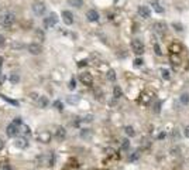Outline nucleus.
<instances>
[{
	"mask_svg": "<svg viewBox=\"0 0 189 170\" xmlns=\"http://www.w3.org/2000/svg\"><path fill=\"white\" fill-rule=\"evenodd\" d=\"M183 135H185L186 137H189V126H186V128H185V131H183Z\"/></svg>",
	"mask_w": 189,
	"mask_h": 170,
	"instance_id": "39",
	"label": "nucleus"
},
{
	"mask_svg": "<svg viewBox=\"0 0 189 170\" xmlns=\"http://www.w3.org/2000/svg\"><path fill=\"white\" fill-rule=\"evenodd\" d=\"M45 4L42 3V1H34L33 3V12L35 14H42L45 12Z\"/></svg>",
	"mask_w": 189,
	"mask_h": 170,
	"instance_id": "9",
	"label": "nucleus"
},
{
	"mask_svg": "<svg viewBox=\"0 0 189 170\" xmlns=\"http://www.w3.org/2000/svg\"><path fill=\"white\" fill-rule=\"evenodd\" d=\"M57 21H58V16H57V13H51L48 17L44 19V27H45V28H51V27H54L55 24H57Z\"/></svg>",
	"mask_w": 189,
	"mask_h": 170,
	"instance_id": "4",
	"label": "nucleus"
},
{
	"mask_svg": "<svg viewBox=\"0 0 189 170\" xmlns=\"http://www.w3.org/2000/svg\"><path fill=\"white\" fill-rule=\"evenodd\" d=\"M13 124H14V125H17V126L20 128V126H21V118H16V119L13 121Z\"/></svg>",
	"mask_w": 189,
	"mask_h": 170,
	"instance_id": "37",
	"label": "nucleus"
},
{
	"mask_svg": "<svg viewBox=\"0 0 189 170\" xmlns=\"http://www.w3.org/2000/svg\"><path fill=\"white\" fill-rule=\"evenodd\" d=\"M68 86H69V89H75V88H76V81H75V78H72L71 81H69V85H68Z\"/></svg>",
	"mask_w": 189,
	"mask_h": 170,
	"instance_id": "33",
	"label": "nucleus"
},
{
	"mask_svg": "<svg viewBox=\"0 0 189 170\" xmlns=\"http://www.w3.org/2000/svg\"><path fill=\"white\" fill-rule=\"evenodd\" d=\"M37 163L40 166H54V153H45L37 157Z\"/></svg>",
	"mask_w": 189,
	"mask_h": 170,
	"instance_id": "1",
	"label": "nucleus"
},
{
	"mask_svg": "<svg viewBox=\"0 0 189 170\" xmlns=\"http://www.w3.org/2000/svg\"><path fill=\"white\" fill-rule=\"evenodd\" d=\"M179 50H181V46H179V44H172V46H171V51L172 52H179Z\"/></svg>",
	"mask_w": 189,
	"mask_h": 170,
	"instance_id": "32",
	"label": "nucleus"
},
{
	"mask_svg": "<svg viewBox=\"0 0 189 170\" xmlns=\"http://www.w3.org/2000/svg\"><path fill=\"white\" fill-rule=\"evenodd\" d=\"M21 129H23V133H24V135H27V136H30V135H31V131H30V128H28V126H26V125H23V126H21Z\"/></svg>",
	"mask_w": 189,
	"mask_h": 170,
	"instance_id": "29",
	"label": "nucleus"
},
{
	"mask_svg": "<svg viewBox=\"0 0 189 170\" xmlns=\"http://www.w3.org/2000/svg\"><path fill=\"white\" fill-rule=\"evenodd\" d=\"M19 132H20V128L17 126V125H14V124H10L9 126H7V129H6L7 136H10V137H16L17 135H19Z\"/></svg>",
	"mask_w": 189,
	"mask_h": 170,
	"instance_id": "7",
	"label": "nucleus"
},
{
	"mask_svg": "<svg viewBox=\"0 0 189 170\" xmlns=\"http://www.w3.org/2000/svg\"><path fill=\"white\" fill-rule=\"evenodd\" d=\"M80 121H82V122H86V124H89V122L93 121V115H86V116H83Z\"/></svg>",
	"mask_w": 189,
	"mask_h": 170,
	"instance_id": "31",
	"label": "nucleus"
},
{
	"mask_svg": "<svg viewBox=\"0 0 189 170\" xmlns=\"http://www.w3.org/2000/svg\"><path fill=\"white\" fill-rule=\"evenodd\" d=\"M37 104H38L40 108H47L48 106V99H47V97H38Z\"/></svg>",
	"mask_w": 189,
	"mask_h": 170,
	"instance_id": "16",
	"label": "nucleus"
},
{
	"mask_svg": "<svg viewBox=\"0 0 189 170\" xmlns=\"http://www.w3.org/2000/svg\"><path fill=\"white\" fill-rule=\"evenodd\" d=\"M14 146H16L17 149H26L27 146H28L27 137H17V139L14 140Z\"/></svg>",
	"mask_w": 189,
	"mask_h": 170,
	"instance_id": "12",
	"label": "nucleus"
},
{
	"mask_svg": "<svg viewBox=\"0 0 189 170\" xmlns=\"http://www.w3.org/2000/svg\"><path fill=\"white\" fill-rule=\"evenodd\" d=\"M79 79H80V82L83 85H92L93 84V77H92V74H89V72H83V74H80L79 75Z\"/></svg>",
	"mask_w": 189,
	"mask_h": 170,
	"instance_id": "8",
	"label": "nucleus"
},
{
	"mask_svg": "<svg viewBox=\"0 0 189 170\" xmlns=\"http://www.w3.org/2000/svg\"><path fill=\"white\" fill-rule=\"evenodd\" d=\"M86 17H88L89 21H98L99 20V13L96 12V10H93V9H92V10H89V12L86 13Z\"/></svg>",
	"mask_w": 189,
	"mask_h": 170,
	"instance_id": "15",
	"label": "nucleus"
},
{
	"mask_svg": "<svg viewBox=\"0 0 189 170\" xmlns=\"http://www.w3.org/2000/svg\"><path fill=\"white\" fill-rule=\"evenodd\" d=\"M68 4L73 7H82L83 6V0H68Z\"/></svg>",
	"mask_w": 189,
	"mask_h": 170,
	"instance_id": "18",
	"label": "nucleus"
},
{
	"mask_svg": "<svg viewBox=\"0 0 189 170\" xmlns=\"http://www.w3.org/2000/svg\"><path fill=\"white\" fill-rule=\"evenodd\" d=\"M131 50H133V52L134 54H137V55H141L144 52V44L141 40L138 39H134L133 41H131Z\"/></svg>",
	"mask_w": 189,
	"mask_h": 170,
	"instance_id": "3",
	"label": "nucleus"
},
{
	"mask_svg": "<svg viewBox=\"0 0 189 170\" xmlns=\"http://www.w3.org/2000/svg\"><path fill=\"white\" fill-rule=\"evenodd\" d=\"M121 95H123V91H121V88L116 85V86L113 88V97H114V98H120Z\"/></svg>",
	"mask_w": 189,
	"mask_h": 170,
	"instance_id": "19",
	"label": "nucleus"
},
{
	"mask_svg": "<svg viewBox=\"0 0 189 170\" xmlns=\"http://www.w3.org/2000/svg\"><path fill=\"white\" fill-rule=\"evenodd\" d=\"M121 150H129V147H130V142H129V139H124L121 140Z\"/></svg>",
	"mask_w": 189,
	"mask_h": 170,
	"instance_id": "25",
	"label": "nucleus"
},
{
	"mask_svg": "<svg viewBox=\"0 0 189 170\" xmlns=\"http://www.w3.org/2000/svg\"><path fill=\"white\" fill-rule=\"evenodd\" d=\"M62 20H64L65 24L71 26L72 23H73V14H72V12H69V10H64V12H62Z\"/></svg>",
	"mask_w": 189,
	"mask_h": 170,
	"instance_id": "10",
	"label": "nucleus"
},
{
	"mask_svg": "<svg viewBox=\"0 0 189 170\" xmlns=\"http://www.w3.org/2000/svg\"><path fill=\"white\" fill-rule=\"evenodd\" d=\"M124 132H126V135H127V136H134V135H136V132H134V128H133V126H126V128H124Z\"/></svg>",
	"mask_w": 189,
	"mask_h": 170,
	"instance_id": "21",
	"label": "nucleus"
},
{
	"mask_svg": "<svg viewBox=\"0 0 189 170\" xmlns=\"http://www.w3.org/2000/svg\"><path fill=\"white\" fill-rule=\"evenodd\" d=\"M161 74H162V78L170 79V71L168 70H161Z\"/></svg>",
	"mask_w": 189,
	"mask_h": 170,
	"instance_id": "34",
	"label": "nucleus"
},
{
	"mask_svg": "<svg viewBox=\"0 0 189 170\" xmlns=\"http://www.w3.org/2000/svg\"><path fill=\"white\" fill-rule=\"evenodd\" d=\"M28 51L34 54V55H37V54H41L42 52V46L38 44V43H31L30 46H28Z\"/></svg>",
	"mask_w": 189,
	"mask_h": 170,
	"instance_id": "11",
	"label": "nucleus"
},
{
	"mask_svg": "<svg viewBox=\"0 0 189 170\" xmlns=\"http://www.w3.org/2000/svg\"><path fill=\"white\" fill-rule=\"evenodd\" d=\"M151 6H152V9L155 10L157 13H164V9L161 7V4H160L157 0H152V1H151Z\"/></svg>",
	"mask_w": 189,
	"mask_h": 170,
	"instance_id": "17",
	"label": "nucleus"
},
{
	"mask_svg": "<svg viewBox=\"0 0 189 170\" xmlns=\"http://www.w3.org/2000/svg\"><path fill=\"white\" fill-rule=\"evenodd\" d=\"M167 24L164 23V21H157V23H154L152 24V30L155 31L157 34H160V36H164V34L167 33Z\"/></svg>",
	"mask_w": 189,
	"mask_h": 170,
	"instance_id": "5",
	"label": "nucleus"
},
{
	"mask_svg": "<svg viewBox=\"0 0 189 170\" xmlns=\"http://www.w3.org/2000/svg\"><path fill=\"white\" fill-rule=\"evenodd\" d=\"M55 137H57V140H64L66 137V131L65 128H62V126H58L57 129H55Z\"/></svg>",
	"mask_w": 189,
	"mask_h": 170,
	"instance_id": "13",
	"label": "nucleus"
},
{
	"mask_svg": "<svg viewBox=\"0 0 189 170\" xmlns=\"http://www.w3.org/2000/svg\"><path fill=\"white\" fill-rule=\"evenodd\" d=\"M154 50H155L157 55H161V54H162V52H161V50H160V46H158V44H155V46H154Z\"/></svg>",
	"mask_w": 189,
	"mask_h": 170,
	"instance_id": "36",
	"label": "nucleus"
},
{
	"mask_svg": "<svg viewBox=\"0 0 189 170\" xmlns=\"http://www.w3.org/2000/svg\"><path fill=\"white\" fill-rule=\"evenodd\" d=\"M78 102H79V97H78V95H72V97H68V104L75 105V104H78Z\"/></svg>",
	"mask_w": 189,
	"mask_h": 170,
	"instance_id": "23",
	"label": "nucleus"
},
{
	"mask_svg": "<svg viewBox=\"0 0 189 170\" xmlns=\"http://www.w3.org/2000/svg\"><path fill=\"white\" fill-rule=\"evenodd\" d=\"M1 170H13V169H11V167H10L9 164H4V166H3V169H1Z\"/></svg>",
	"mask_w": 189,
	"mask_h": 170,
	"instance_id": "42",
	"label": "nucleus"
},
{
	"mask_svg": "<svg viewBox=\"0 0 189 170\" xmlns=\"http://www.w3.org/2000/svg\"><path fill=\"white\" fill-rule=\"evenodd\" d=\"M20 81V77L17 72H11V75H10V82L11 84H16V82H19Z\"/></svg>",
	"mask_w": 189,
	"mask_h": 170,
	"instance_id": "22",
	"label": "nucleus"
},
{
	"mask_svg": "<svg viewBox=\"0 0 189 170\" xmlns=\"http://www.w3.org/2000/svg\"><path fill=\"white\" fill-rule=\"evenodd\" d=\"M91 136H92L91 129H82V131H80V137H83V139H89Z\"/></svg>",
	"mask_w": 189,
	"mask_h": 170,
	"instance_id": "20",
	"label": "nucleus"
},
{
	"mask_svg": "<svg viewBox=\"0 0 189 170\" xmlns=\"http://www.w3.org/2000/svg\"><path fill=\"white\" fill-rule=\"evenodd\" d=\"M141 64H143V60L137 58V60H136V61H134V65H136V67H140V65H141Z\"/></svg>",
	"mask_w": 189,
	"mask_h": 170,
	"instance_id": "38",
	"label": "nucleus"
},
{
	"mask_svg": "<svg viewBox=\"0 0 189 170\" xmlns=\"http://www.w3.org/2000/svg\"><path fill=\"white\" fill-rule=\"evenodd\" d=\"M16 21V16L13 13H4L0 16V26L3 27H11Z\"/></svg>",
	"mask_w": 189,
	"mask_h": 170,
	"instance_id": "2",
	"label": "nucleus"
},
{
	"mask_svg": "<svg viewBox=\"0 0 189 170\" xmlns=\"http://www.w3.org/2000/svg\"><path fill=\"white\" fill-rule=\"evenodd\" d=\"M4 41H6V40H4V37L0 34V46H4Z\"/></svg>",
	"mask_w": 189,
	"mask_h": 170,
	"instance_id": "40",
	"label": "nucleus"
},
{
	"mask_svg": "<svg viewBox=\"0 0 189 170\" xmlns=\"http://www.w3.org/2000/svg\"><path fill=\"white\" fill-rule=\"evenodd\" d=\"M150 99H151V97L148 95V94H144V95H143V98H141V102L147 105L148 102H150Z\"/></svg>",
	"mask_w": 189,
	"mask_h": 170,
	"instance_id": "30",
	"label": "nucleus"
},
{
	"mask_svg": "<svg viewBox=\"0 0 189 170\" xmlns=\"http://www.w3.org/2000/svg\"><path fill=\"white\" fill-rule=\"evenodd\" d=\"M1 62H3V58L0 57V68H1Z\"/></svg>",
	"mask_w": 189,
	"mask_h": 170,
	"instance_id": "44",
	"label": "nucleus"
},
{
	"mask_svg": "<svg viewBox=\"0 0 189 170\" xmlns=\"http://www.w3.org/2000/svg\"><path fill=\"white\" fill-rule=\"evenodd\" d=\"M37 140L41 142V143H50L51 142V133L47 131L40 132L38 135H37Z\"/></svg>",
	"mask_w": 189,
	"mask_h": 170,
	"instance_id": "6",
	"label": "nucleus"
},
{
	"mask_svg": "<svg viewBox=\"0 0 189 170\" xmlns=\"http://www.w3.org/2000/svg\"><path fill=\"white\" fill-rule=\"evenodd\" d=\"M179 101H181V104L188 105L189 104V94H182L181 98H179Z\"/></svg>",
	"mask_w": 189,
	"mask_h": 170,
	"instance_id": "24",
	"label": "nucleus"
},
{
	"mask_svg": "<svg viewBox=\"0 0 189 170\" xmlns=\"http://www.w3.org/2000/svg\"><path fill=\"white\" fill-rule=\"evenodd\" d=\"M54 106H55L57 111H62V109H64V105H62V102H59V101H55V102H54Z\"/></svg>",
	"mask_w": 189,
	"mask_h": 170,
	"instance_id": "28",
	"label": "nucleus"
},
{
	"mask_svg": "<svg viewBox=\"0 0 189 170\" xmlns=\"http://www.w3.org/2000/svg\"><path fill=\"white\" fill-rule=\"evenodd\" d=\"M78 65H79V67H82V65H86V61H85V60H83V61H80V62H79Z\"/></svg>",
	"mask_w": 189,
	"mask_h": 170,
	"instance_id": "43",
	"label": "nucleus"
},
{
	"mask_svg": "<svg viewBox=\"0 0 189 170\" xmlns=\"http://www.w3.org/2000/svg\"><path fill=\"white\" fill-rule=\"evenodd\" d=\"M3 147H4V142H3V139H0V152L3 150Z\"/></svg>",
	"mask_w": 189,
	"mask_h": 170,
	"instance_id": "41",
	"label": "nucleus"
},
{
	"mask_svg": "<svg viewBox=\"0 0 189 170\" xmlns=\"http://www.w3.org/2000/svg\"><path fill=\"white\" fill-rule=\"evenodd\" d=\"M172 27H174L175 30H178V31H182V30H183L182 24H179V23H174V24H172Z\"/></svg>",
	"mask_w": 189,
	"mask_h": 170,
	"instance_id": "35",
	"label": "nucleus"
},
{
	"mask_svg": "<svg viewBox=\"0 0 189 170\" xmlns=\"http://www.w3.org/2000/svg\"><path fill=\"white\" fill-rule=\"evenodd\" d=\"M138 14H140V17H143V19H148V17H150V9L147 6H140L138 7Z\"/></svg>",
	"mask_w": 189,
	"mask_h": 170,
	"instance_id": "14",
	"label": "nucleus"
},
{
	"mask_svg": "<svg viewBox=\"0 0 189 170\" xmlns=\"http://www.w3.org/2000/svg\"><path fill=\"white\" fill-rule=\"evenodd\" d=\"M138 157H140V152L136 150L134 153H133V155H130V157H129V160H130V162H134V160H137Z\"/></svg>",
	"mask_w": 189,
	"mask_h": 170,
	"instance_id": "27",
	"label": "nucleus"
},
{
	"mask_svg": "<svg viewBox=\"0 0 189 170\" xmlns=\"http://www.w3.org/2000/svg\"><path fill=\"white\" fill-rule=\"evenodd\" d=\"M106 75H107V79H109V81H114V79H116V72H114V70H109Z\"/></svg>",
	"mask_w": 189,
	"mask_h": 170,
	"instance_id": "26",
	"label": "nucleus"
}]
</instances>
